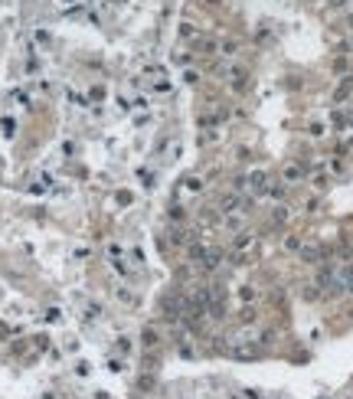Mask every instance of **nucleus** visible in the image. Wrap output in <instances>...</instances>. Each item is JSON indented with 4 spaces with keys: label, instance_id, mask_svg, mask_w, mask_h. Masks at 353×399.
<instances>
[{
    "label": "nucleus",
    "instance_id": "7ed1b4c3",
    "mask_svg": "<svg viewBox=\"0 0 353 399\" xmlns=\"http://www.w3.org/2000/svg\"><path fill=\"white\" fill-rule=\"evenodd\" d=\"M219 49H222V56H232L235 53V43H232V39H226V43H219Z\"/></svg>",
    "mask_w": 353,
    "mask_h": 399
},
{
    "label": "nucleus",
    "instance_id": "f03ea898",
    "mask_svg": "<svg viewBox=\"0 0 353 399\" xmlns=\"http://www.w3.org/2000/svg\"><path fill=\"white\" fill-rule=\"evenodd\" d=\"M321 255H324V249H321V245H307V249H304V258H307V262H317Z\"/></svg>",
    "mask_w": 353,
    "mask_h": 399
},
{
    "label": "nucleus",
    "instance_id": "20e7f679",
    "mask_svg": "<svg viewBox=\"0 0 353 399\" xmlns=\"http://www.w3.org/2000/svg\"><path fill=\"white\" fill-rule=\"evenodd\" d=\"M330 3H334V7H340V3H344V0H330Z\"/></svg>",
    "mask_w": 353,
    "mask_h": 399
},
{
    "label": "nucleus",
    "instance_id": "f257e3e1",
    "mask_svg": "<svg viewBox=\"0 0 353 399\" xmlns=\"http://www.w3.org/2000/svg\"><path fill=\"white\" fill-rule=\"evenodd\" d=\"M301 177H304V170H301L298 164H288V167H284V180H288V183L301 180Z\"/></svg>",
    "mask_w": 353,
    "mask_h": 399
}]
</instances>
